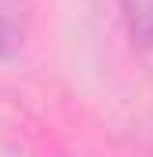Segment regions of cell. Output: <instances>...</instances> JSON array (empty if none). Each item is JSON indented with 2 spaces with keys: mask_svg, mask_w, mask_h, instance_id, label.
Segmentation results:
<instances>
[{
  "mask_svg": "<svg viewBox=\"0 0 153 157\" xmlns=\"http://www.w3.org/2000/svg\"><path fill=\"white\" fill-rule=\"evenodd\" d=\"M26 18L29 7L26 0H0V59L15 55L26 40Z\"/></svg>",
  "mask_w": 153,
  "mask_h": 157,
  "instance_id": "1",
  "label": "cell"
},
{
  "mask_svg": "<svg viewBox=\"0 0 153 157\" xmlns=\"http://www.w3.org/2000/svg\"><path fill=\"white\" fill-rule=\"evenodd\" d=\"M124 22L146 48H153V0H120Z\"/></svg>",
  "mask_w": 153,
  "mask_h": 157,
  "instance_id": "2",
  "label": "cell"
}]
</instances>
